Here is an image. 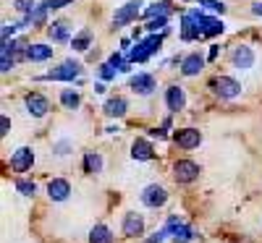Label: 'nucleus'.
I'll return each mask as SVG.
<instances>
[{
  "instance_id": "f704fd0d",
  "label": "nucleus",
  "mask_w": 262,
  "mask_h": 243,
  "mask_svg": "<svg viewBox=\"0 0 262 243\" xmlns=\"http://www.w3.org/2000/svg\"><path fill=\"white\" fill-rule=\"evenodd\" d=\"M13 32H16V24H3V42H11Z\"/></svg>"
},
{
  "instance_id": "1a4fd4ad",
  "label": "nucleus",
  "mask_w": 262,
  "mask_h": 243,
  "mask_svg": "<svg viewBox=\"0 0 262 243\" xmlns=\"http://www.w3.org/2000/svg\"><path fill=\"white\" fill-rule=\"evenodd\" d=\"M181 37H184L186 42H189V39L205 37V34H202V27H200V21H196V16H194V11L186 13V16L181 18Z\"/></svg>"
},
{
  "instance_id": "7ed1b4c3",
  "label": "nucleus",
  "mask_w": 262,
  "mask_h": 243,
  "mask_svg": "<svg viewBox=\"0 0 262 243\" xmlns=\"http://www.w3.org/2000/svg\"><path fill=\"white\" fill-rule=\"evenodd\" d=\"M79 71H81V65H79V63L66 60L63 65H58V68L48 71L45 79H48V81H74V79L79 76Z\"/></svg>"
},
{
  "instance_id": "4468645a",
  "label": "nucleus",
  "mask_w": 262,
  "mask_h": 243,
  "mask_svg": "<svg viewBox=\"0 0 262 243\" xmlns=\"http://www.w3.org/2000/svg\"><path fill=\"white\" fill-rule=\"evenodd\" d=\"M71 193V183L69 181H63V178H53L48 183V196L53 199V202H66Z\"/></svg>"
},
{
  "instance_id": "f03ea898",
  "label": "nucleus",
  "mask_w": 262,
  "mask_h": 243,
  "mask_svg": "<svg viewBox=\"0 0 262 243\" xmlns=\"http://www.w3.org/2000/svg\"><path fill=\"white\" fill-rule=\"evenodd\" d=\"M200 165L191 162V160H179L173 162V178H176L179 183H194L196 178H200Z\"/></svg>"
},
{
  "instance_id": "a211bd4d",
  "label": "nucleus",
  "mask_w": 262,
  "mask_h": 243,
  "mask_svg": "<svg viewBox=\"0 0 262 243\" xmlns=\"http://www.w3.org/2000/svg\"><path fill=\"white\" fill-rule=\"evenodd\" d=\"M131 157H134V160H142V162L152 160V157H155V152H152V144H149L147 139H137L134 144H131Z\"/></svg>"
},
{
  "instance_id": "e433bc0d",
  "label": "nucleus",
  "mask_w": 262,
  "mask_h": 243,
  "mask_svg": "<svg viewBox=\"0 0 262 243\" xmlns=\"http://www.w3.org/2000/svg\"><path fill=\"white\" fill-rule=\"evenodd\" d=\"M48 3V8H63V6H69L71 0H45Z\"/></svg>"
},
{
  "instance_id": "473e14b6",
  "label": "nucleus",
  "mask_w": 262,
  "mask_h": 243,
  "mask_svg": "<svg viewBox=\"0 0 262 243\" xmlns=\"http://www.w3.org/2000/svg\"><path fill=\"white\" fill-rule=\"evenodd\" d=\"M116 71H118V68H113L111 63H102V65H100V76H102L105 81H111V79H116Z\"/></svg>"
},
{
  "instance_id": "7c9ffc66",
  "label": "nucleus",
  "mask_w": 262,
  "mask_h": 243,
  "mask_svg": "<svg viewBox=\"0 0 262 243\" xmlns=\"http://www.w3.org/2000/svg\"><path fill=\"white\" fill-rule=\"evenodd\" d=\"M168 24V16H160V18H149L147 21V32H158V29H165Z\"/></svg>"
},
{
  "instance_id": "c9c22d12",
  "label": "nucleus",
  "mask_w": 262,
  "mask_h": 243,
  "mask_svg": "<svg viewBox=\"0 0 262 243\" xmlns=\"http://www.w3.org/2000/svg\"><path fill=\"white\" fill-rule=\"evenodd\" d=\"M8 131H11V120L3 115V118H0V134H3V136H8Z\"/></svg>"
},
{
  "instance_id": "a878e982",
  "label": "nucleus",
  "mask_w": 262,
  "mask_h": 243,
  "mask_svg": "<svg viewBox=\"0 0 262 243\" xmlns=\"http://www.w3.org/2000/svg\"><path fill=\"white\" fill-rule=\"evenodd\" d=\"M60 102H63L66 107H69V110H76V107H79V102H81V97H79L74 89H63V92H60Z\"/></svg>"
},
{
  "instance_id": "6ab92c4d",
  "label": "nucleus",
  "mask_w": 262,
  "mask_h": 243,
  "mask_svg": "<svg viewBox=\"0 0 262 243\" xmlns=\"http://www.w3.org/2000/svg\"><path fill=\"white\" fill-rule=\"evenodd\" d=\"M13 55H16V42H3V47H0V71L8 74L11 65H13Z\"/></svg>"
},
{
  "instance_id": "cd10ccee",
  "label": "nucleus",
  "mask_w": 262,
  "mask_h": 243,
  "mask_svg": "<svg viewBox=\"0 0 262 243\" xmlns=\"http://www.w3.org/2000/svg\"><path fill=\"white\" fill-rule=\"evenodd\" d=\"M144 16L147 18H160V16H168V3H155V6H149L147 11H144Z\"/></svg>"
},
{
  "instance_id": "393cba45",
  "label": "nucleus",
  "mask_w": 262,
  "mask_h": 243,
  "mask_svg": "<svg viewBox=\"0 0 262 243\" xmlns=\"http://www.w3.org/2000/svg\"><path fill=\"white\" fill-rule=\"evenodd\" d=\"M90 42H92V32H90V29H84L81 34H76V37H74L71 47H74L76 53H84L86 47H90Z\"/></svg>"
},
{
  "instance_id": "0eeeda50",
  "label": "nucleus",
  "mask_w": 262,
  "mask_h": 243,
  "mask_svg": "<svg viewBox=\"0 0 262 243\" xmlns=\"http://www.w3.org/2000/svg\"><path fill=\"white\" fill-rule=\"evenodd\" d=\"M173 141H176L181 149H194L202 144V134L196 128H179L176 134H173Z\"/></svg>"
},
{
  "instance_id": "412c9836",
  "label": "nucleus",
  "mask_w": 262,
  "mask_h": 243,
  "mask_svg": "<svg viewBox=\"0 0 262 243\" xmlns=\"http://www.w3.org/2000/svg\"><path fill=\"white\" fill-rule=\"evenodd\" d=\"M27 58H29L32 63H42V60L53 58V47H48V45H29Z\"/></svg>"
},
{
  "instance_id": "aec40b11",
  "label": "nucleus",
  "mask_w": 262,
  "mask_h": 243,
  "mask_svg": "<svg viewBox=\"0 0 262 243\" xmlns=\"http://www.w3.org/2000/svg\"><path fill=\"white\" fill-rule=\"evenodd\" d=\"M48 37L53 42H66L69 39V24H66V21H53L48 27Z\"/></svg>"
},
{
  "instance_id": "2f4dec72",
  "label": "nucleus",
  "mask_w": 262,
  "mask_h": 243,
  "mask_svg": "<svg viewBox=\"0 0 262 243\" xmlns=\"http://www.w3.org/2000/svg\"><path fill=\"white\" fill-rule=\"evenodd\" d=\"M144 45L152 50V55H155V53L160 50V45H163V37H160V34H152V37H147V39H144Z\"/></svg>"
},
{
  "instance_id": "9b49d317",
  "label": "nucleus",
  "mask_w": 262,
  "mask_h": 243,
  "mask_svg": "<svg viewBox=\"0 0 262 243\" xmlns=\"http://www.w3.org/2000/svg\"><path fill=\"white\" fill-rule=\"evenodd\" d=\"M165 105H168V110L170 113H179V110H184V105H186V94H184V89L181 86H168L165 89Z\"/></svg>"
},
{
  "instance_id": "39448f33",
  "label": "nucleus",
  "mask_w": 262,
  "mask_h": 243,
  "mask_svg": "<svg viewBox=\"0 0 262 243\" xmlns=\"http://www.w3.org/2000/svg\"><path fill=\"white\" fill-rule=\"evenodd\" d=\"M139 13H142V0H128L126 6H121V8L113 13V24H116V27L128 24V21H134Z\"/></svg>"
},
{
  "instance_id": "f3484780",
  "label": "nucleus",
  "mask_w": 262,
  "mask_h": 243,
  "mask_svg": "<svg viewBox=\"0 0 262 243\" xmlns=\"http://www.w3.org/2000/svg\"><path fill=\"white\" fill-rule=\"evenodd\" d=\"M126 110H128V102H126L123 97H111V100L105 102L102 113H105L107 118H121V115H126Z\"/></svg>"
},
{
  "instance_id": "423d86ee",
  "label": "nucleus",
  "mask_w": 262,
  "mask_h": 243,
  "mask_svg": "<svg viewBox=\"0 0 262 243\" xmlns=\"http://www.w3.org/2000/svg\"><path fill=\"white\" fill-rule=\"evenodd\" d=\"M231 63L236 65L238 71H249L252 65H254V50H252L249 45H238V47H233V53H231Z\"/></svg>"
},
{
  "instance_id": "c85d7f7f",
  "label": "nucleus",
  "mask_w": 262,
  "mask_h": 243,
  "mask_svg": "<svg viewBox=\"0 0 262 243\" xmlns=\"http://www.w3.org/2000/svg\"><path fill=\"white\" fill-rule=\"evenodd\" d=\"M16 191H18V193H24V196H34L37 186H34L32 181H27V178H21V181H16Z\"/></svg>"
},
{
  "instance_id": "b1692460",
  "label": "nucleus",
  "mask_w": 262,
  "mask_h": 243,
  "mask_svg": "<svg viewBox=\"0 0 262 243\" xmlns=\"http://www.w3.org/2000/svg\"><path fill=\"white\" fill-rule=\"evenodd\" d=\"M90 243H113V233L105 225H95L90 230Z\"/></svg>"
},
{
  "instance_id": "72a5a7b5",
  "label": "nucleus",
  "mask_w": 262,
  "mask_h": 243,
  "mask_svg": "<svg viewBox=\"0 0 262 243\" xmlns=\"http://www.w3.org/2000/svg\"><path fill=\"white\" fill-rule=\"evenodd\" d=\"M200 6H205V8H210V11H226V6L221 3V0H200Z\"/></svg>"
},
{
  "instance_id": "ddd939ff",
  "label": "nucleus",
  "mask_w": 262,
  "mask_h": 243,
  "mask_svg": "<svg viewBox=\"0 0 262 243\" xmlns=\"http://www.w3.org/2000/svg\"><path fill=\"white\" fill-rule=\"evenodd\" d=\"M131 89H134L137 94H142V97H147V94H152L155 92V79H152L149 74H137V76H131Z\"/></svg>"
},
{
  "instance_id": "c756f323",
  "label": "nucleus",
  "mask_w": 262,
  "mask_h": 243,
  "mask_svg": "<svg viewBox=\"0 0 262 243\" xmlns=\"http://www.w3.org/2000/svg\"><path fill=\"white\" fill-rule=\"evenodd\" d=\"M13 8L18 11V13H32L34 11V0H13Z\"/></svg>"
},
{
  "instance_id": "5701e85b",
  "label": "nucleus",
  "mask_w": 262,
  "mask_h": 243,
  "mask_svg": "<svg viewBox=\"0 0 262 243\" xmlns=\"http://www.w3.org/2000/svg\"><path fill=\"white\" fill-rule=\"evenodd\" d=\"M84 170L90 173V175L102 173V157H100L97 152H86V154H84Z\"/></svg>"
},
{
  "instance_id": "20e7f679",
  "label": "nucleus",
  "mask_w": 262,
  "mask_h": 243,
  "mask_svg": "<svg viewBox=\"0 0 262 243\" xmlns=\"http://www.w3.org/2000/svg\"><path fill=\"white\" fill-rule=\"evenodd\" d=\"M142 202H144V207L158 209V207H163V204L168 202V191H165L163 186H158V183H152V186H147V188L142 191Z\"/></svg>"
},
{
  "instance_id": "58836bf2",
  "label": "nucleus",
  "mask_w": 262,
  "mask_h": 243,
  "mask_svg": "<svg viewBox=\"0 0 262 243\" xmlns=\"http://www.w3.org/2000/svg\"><path fill=\"white\" fill-rule=\"evenodd\" d=\"M207 58H210V60H215V58H217V47H210V55H207Z\"/></svg>"
},
{
  "instance_id": "4be33fe9",
  "label": "nucleus",
  "mask_w": 262,
  "mask_h": 243,
  "mask_svg": "<svg viewBox=\"0 0 262 243\" xmlns=\"http://www.w3.org/2000/svg\"><path fill=\"white\" fill-rule=\"evenodd\" d=\"M48 3H42V6H34V11L27 16V24L32 27H45V21H48Z\"/></svg>"
},
{
  "instance_id": "9d476101",
  "label": "nucleus",
  "mask_w": 262,
  "mask_h": 243,
  "mask_svg": "<svg viewBox=\"0 0 262 243\" xmlns=\"http://www.w3.org/2000/svg\"><path fill=\"white\" fill-rule=\"evenodd\" d=\"M27 110H29L34 118H45L48 110H50V102H48V97L32 92V94H27Z\"/></svg>"
},
{
  "instance_id": "f257e3e1",
  "label": "nucleus",
  "mask_w": 262,
  "mask_h": 243,
  "mask_svg": "<svg viewBox=\"0 0 262 243\" xmlns=\"http://www.w3.org/2000/svg\"><path fill=\"white\" fill-rule=\"evenodd\" d=\"M210 89L221 100H236L238 94H242V84H238L236 79H231V76H217V79L210 81Z\"/></svg>"
},
{
  "instance_id": "f8f14e48",
  "label": "nucleus",
  "mask_w": 262,
  "mask_h": 243,
  "mask_svg": "<svg viewBox=\"0 0 262 243\" xmlns=\"http://www.w3.org/2000/svg\"><path fill=\"white\" fill-rule=\"evenodd\" d=\"M142 233H144V217L137 214V212H128V214L123 217V235L137 238V235H142Z\"/></svg>"
},
{
  "instance_id": "6e6552de",
  "label": "nucleus",
  "mask_w": 262,
  "mask_h": 243,
  "mask_svg": "<svg viewBox=\"0 0 262 243\" xmlns=\"http://www.w3.org/2000/svg\"><path fill=\"white\" fill-rule=\"evenodd\" d=\"M32 162H34V152H32L29 147H18V149L13 152V157H11V167H13L16 173H27V170L32 167Z\"/></svg>"
},
{
  "instance_id": "dca6fc26",
  "label": "nucleus",
  "mask_w": 262,
  "mask_h": 243,
  "mask_svg": "<svg viewBox=\"0 0 262 243\" xmlns=\"http://www.w3.org/2000/svg\"><path fill=\"white\" fill-rule=\"evenodd\" d=\"M202 68H205V58L200 53H191V55H186L181 60V74L184 76H196Z\"/></svg>"
},
{
  "instance_id": "4c0bfd02",
  "label": "nucleus",
  "mask_w": 262,
  "mask_h": 243,
  "mask_svg": "<svg viewBox=\"0 0 262 243\" xmlns=\"http://www.w3.org/2000/svg\"><path fill=\"white\" fill-rule=\"evenodd\" d=\"M252 13H254V16H262V3H257V6H252Z\"/></svg>"
},
{
  "instance_id": "bb28decb",
  "label": "nucleus",
  "mask_w": 262,
  "mask_h": 243,
  "mask_svg": "<svg viewBox=\"0 0 262 243\" xmlns=\"http://www.w3.org/2000/svg\"><path fill=\"white\" fill-rule=\"evenodd\" d=\"M149 55H152V50L144 45V42H139V45H137L134 50H131V60H134V63H144Z\"/></svg>"
},
{
  "instance_id": "2eb2a0df",
  "label": "nucleus",
  "mask_w": 262,
  "mask_h": 243,
  "mask_svg": "<svg viewBox=\"0 0 262 243\" xmlns=\"http://www.w3.org/2000/svg\"><path fill=\"white\" fill-rule=\"evenodd\" d=\"M194 16H196V21H200V27H202V34H205V37H215V34L223 32V21L210 18V16H205V13H200V11H194Z\"/></svg>"
}]
</instances>
